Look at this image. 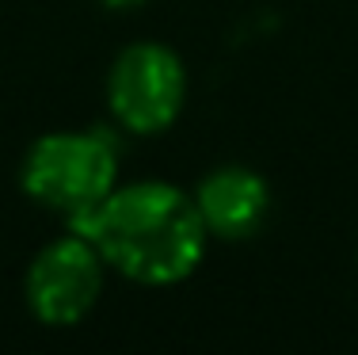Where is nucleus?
Returning <instances> with one entry per match:
<instances>
[{
    "label": "nucleus",
    "instance_id": "nucleus-1",
    "mask_svg": "<svg viewBox=\"0 0 358 355\" xmlns=\"http://www.w3.org/2000/svg\"><path fill=\"white\" fill-rule=\"evenodd\" d=\"M69 230L88 237L103 264L145 286L187 279L199 267L210 237L194 195L164 180L115 183L92 210L69 218Z\"/></svg>",
    "mask_w": 358,
    "mask_h": 355
},
{
    "label": "nucleus",
    "instance_id": "nucleus-2",
    "mask_svg": "<svg viewBox=\"0 0 358 355\" xmlns=\"http://www.w3.org/2000/svg\"><path fill=\"white\" fill-rule=\"evenodd\" d=\"M23 191L35 202L76 218L92 210L118 180V153L103 134L54 130L42 134L23 160Z\"/></svg>",
    "mask_w": 358,
    "mask_h": 355
},
{
    "label": "nucleus",
    "instance_id": "nucleus-3",
    "mask_svg": "<svg viewBox=\"0 0 358 355\" xmlns=\"http://www.w3.org/2000/svg\"><path fill=\"white\" fill-rule=\"evenodd\" d=\"M187 69L164 42H134L115 57L107 77V107L134 134H160L179 118Z\"/></svg>",
    "mask_w": 358,
    "mask_h": 355
},
{
    "label": "nucleus",
    "instance_id": "nucleus-4",
    "mask_svg": "<svg viewBox=\"0 0 358 355\" xmlns=\"http://www.w3.org/2000/svg\"><path fill=\"white\" fill-rule=\"evenodd\" d=\"M103 256L88 237L69 230L50 241L27 267V306L42 325H76L103 291Z\"/></svg>",
    "mask_w": 358,
    "mask_h": 355
},
{
    "label": "nucleus",
    "instance_id": "nucleus-5",
    "mask_svg": "<svg viewBox=\"0 0 358 355\" xmlns=\"http://www.w3.org/2000/svg\"><path fill=\"white\" fill-rule=\"evenodd\" d=\"M194 207L202 214L206 233L221 241H241L259 233V225L271 214V188L259 172L244 165L214 168L194 191Z\"/></svg>",
    "mask_w": 358,
    "mask_h": 355
},
{
    "label": "nucleus",
    "instance_id": "nucleus-6",
    "mask_svg": "<svg viewBox=\"0 0 358 355\" xmlns=\"http://www.w3.org/2000/svg\"><path fill=\"white\" fill-rule=\"evenodd\" d=\"M99 4H103V8H118V12H122V8H138V4H145V0H99Z\"/></svg>",
    "mask_w": 358,
    "mask_h": 355
}]
</instances>
